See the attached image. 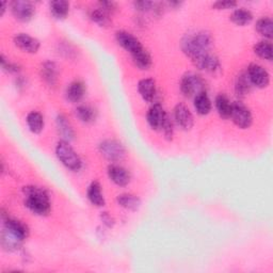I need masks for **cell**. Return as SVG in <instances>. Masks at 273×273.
Listing matches in <instances>:
<instances>
[{
    "label": "cell",
    "instance_id": "1",
    "mask_svg": "<svg viewBox=\"0 0 273 273\" xmlns=\"http://www.w3.org/2000/svg\"><path fill=\"white\" fill-rule=\"evenodd\" d=\"M212 39L209 32L197 31L192 34H187L182 43L184 53L191 59H194L205 53H209Z\"/></svg>",
    "mask_w": 273,
    "mask_h": 273
},
{
    "label": "cell",
    "instance_id": "2",
    "mask_svg": "<svg viewBox=\"0 0 273 273\" xmlns=\"http://www.w3.org/2000/svg\"><path fill=\"white\" fill-rule=\"evenodd\" d=\"M23 192L26 194V206L35 215L47 216L51 212L49 195L43 188L29 186L25 187Z\"/></svg>",
    "mask_w": 273,
    "mask_h": 273
},
{
    "label": "cell",
    "instance_id": "3",
    "mask_svg": "<svg viewBox=\"0 0 273 273\" xmlns=\"http://www.w3.org/2000/svg\"><path fill=\"white\" fill-rule=\"evenodd\" d=\"M57 157L59 158L65 167L72 171H79L81 168V160L77 153L69 145L67 141L61 140L58 142L56 147Z\"/></svg>",
    "mask_w": 273,
    "mask_h": 273
},
{
    "label": "cell",
    "instance_id": "4",
    "mask_svg": "<svg viewBox=\"0 0 273 273\" xmlns=\"http://www.w3.org/2000/svg\"><path fill=\"white\" fill-rule=\"evenodd\" d=\"M181 91L186 97H192L205 92V82L194 73L186 74L181 81Z\"/></svg>",
    "mask_w": 273,
    "mask_h": 273
},
{
    "label": "cell",
    "instance_id": "5",
    "mask_svg": "<svg viewBox=\"0 0 273 273\" xmlns=\"http://www.w3.org/2000/svg\"><path fill=\"white\" fill-rule=\"evenodd\" d=\"M102 155L111 162L121 161L125 157V147L115 140H105L100 144Z\"/></svg>",
    "mask_w": 273,
    "mask_h": 273
},
{
    "label": "cell",
    "instance_id": "6",
    "mask_svg": "<svg viewBox=\"0 0 273 273\" xmlns=\"http://www.w3.org/2000/svg\"><path fill=\"white\" fill-rule=\"evenodd\" d=\"M231 118L235 123V125L242 129L249 128L253 122V117L250 109L240 102H235L234 104H232Z\"/></svg>",
    "mask_w": 273,
    "mask_h": 273
},
{
    "label": "cell",
    "instance_id": "7",
    "mask_svg": "<svg viewBox=\"0 0 273 273\" xmlns=\"http://www.w3.org/2000/svg\"><path fill=\"white\" fill-rule=\"evenodd\" d=\"M192 62L198 69L205 70L209 74H217L221 70L219 59L215 55L210 54V52L192 59Z\"/></svg>",
    "mask_w": 273,
    "mask_h": 273
},
{
    "label": "cell",
    "instance_id": "8",
    "mask_svg": "<svg viewBox=\"0 0 273 273\" xmlns=\"http://www.w3.org/2000/svg\"><path fill=\"white\" fill-rule=\"evenodd\" d=\"M246 75L252 86L257 88H266L270 82V75L267 70L258 64H251L247 67Z\"/></svg>",
    "mask_w": 273,
    "mask_h": 273
},
{
    "label": "cell",
    "instance_id": "9",
    "mask_svg": "<svg viewBox=\"0 0 273 273\" xmlns=\"http://www.w3.org/2000/svg\"><path fill=\"white\" fill-rule=\"evenodd\" d=\"M11 11L13 16L20 21H29L32 19L35 10L30 2L25 0H16L11 3Z\"/></svg>",
    "mask_w": 273,
    "mask_h": 273
},
{
    "label": "cell",
    "instance_id": "10",
    "mask_svg": "<svg viewBox=\"0 0 273 273\" xmlns=\"http://www.w3.org/2000/svg\"><path fill=\"white\" fill-rule=\"evenodd\" d=\"M3 221H4V230L8 231L12 235H14L21 241L25 240L28 237L29 230L26 224H23L22 222L16 219H12L9 217L6 218L5 216H3Z\"/></svg>",
    "mask_w": 273,
    "mask_h": 273
},
{
    "label": "cell",
    "instance_id": "11",
    "mask_svg": "<svg viewBox=\"0 0 273 273\" xmlns=\"http://www.w3.org/2000/svg\"><path fill=\"white\" fill-rule=\"evenodd\" d=\"M168 114L160 104L153 105L147 112V123L155 130H161Z\"/></svg>",
    "mask_w": 273,
    "mask_h": 273
},
{
    "label": "cell",
    "instance_id": "12",
    "mask_svg": "<svg viewBox=\"0 0 273 273\" xmlns=\"http://www.w3.org/2000/svg\"><path fill=\"white\" fill-rule=\"evenodd\" d=\"M115 39L116 42L120 44L124 49H126L132 55L140 51L141 48H143V46L141 45L140 41L136 37H134L132 33L127 31H117L115 33Z\"/></svg>",
    "mask_w": 273,
    "mask_h": 273
},
{
    "label": "cell",
    "instance_id": "13",
    "mask_svg": "<svg viewBox=\"0 0 273 273\" xmlns=\"http://www.w3.org/2000/svg\"><path fill=\"white\" fill-rule=\"evenodd\" d=\"M174 118L177 125L185 130L191 129L193 126V115L188 107L184 104H179L175 107Z\"/></svg>",
    "mask_w": 273,
    "mask_h": 273
},
{
    "label": "cell",
    "instance_id": "14",
    "mask_svg": "<svg viewBox=\"0 0 273 273\" xmlns=\"http://www.w3.org/2000/svg\"><path fill=\"white\" fill-rule=\"evenodd\" d=\"M14 43L19 49L30 54L38 53L40 48V42L26 33L17 34L14 38Z\"/></svg>",
    "mask_w": 273,
    "mask_h": 273
},
{
    "label": "cell",
    "instance_id": "15",
    "mask_svg": "<svg viewBox=\"0 0 273 273\" xmlns=\"http://www.w3.org/2000/svg\"><path fill=\"white\" fill-rule=\"evenodd\" d=\"M108 176L109 179L117 186L124 187L127 186L130 182V174L121 165L111 164L108 168Z\"/></svg>",
    "mask_w": 273,
    "mask_h": 273
},
{
    "label": "cell",
    "instance_id": "16",
    "mask_svg": "<svg viewBox=\"0 0 273 273\" xmlns=\"http://www.w3.org/2000/svg\"><path fill=\"white\" fill-rule=\"evenodd\" d=\"M139 93L144 101L152 103L156 96V82L152 78H144L138 84Z\"/></svg>",
    "mask_w": 273,
    "mask_h": 273
},
{
    "label": "cell",
    "instance_id": "17",
    "mask_svg": "<svg viewBox=\"0 0 273 273\" xmlns=\"http://www.w3.org/2000/svg\"><path fill=\"white\" fill-rule=\"evenodd\" d=\"M85 93H86V86L84 82L76 80L73 81L72 84L67 87L66 96L67 100L72 103H78L85 96Z\"/></svg>",
    "mask_w": 273,
    "mask_h": 273
},
{
    "label": "cell",
    "instance_id": "18",
    "mask_svg": "<svg viewBox=\"0 0 273 273\" xmlns=\"http://www.w3.org/2000/svg\"><path fill=\"white\" fill-rule=\"evenodd\" d=\"M58 74H59L58 66L56 65L55 62L48 61V62H45L42 65L41 76L46 84H48L49 86H54L56 84L58 80Z\"/></svg>",
    "mask_w": 273,
    "mask_h": 273
},
{
    "label": "cell",
    "instance_id": "19",
    "mask_svg": "<svg viewBox=\"0 0 273 273\" xmlns=\"http://www.w3.org/2000/svg\"><path fill=\"white\" fill-rule=\"evenodd\" d=\"M57 126H58V132L61 135L64 141H70L74 139V130L72 125L69 124L67 118L63 114H59L57 117Z\"/></svg>",
    "mask_w": 273,
    "mask_h": 273
},
{
    "label": "cell",
    "instance_id": "20",
    "mask_svg": "<svg viewBox=\"0 0 273 273\" xmlns=\"http://www.w3.org/2000/svg\"><path fill=\"white\" fill-rule=\"evenodd\" d=\"M88 198L91 203L97 207L105 205V198L102 193V187L98 182H93L88 188Z\"/></svg>",
    "mask_w": 273,
    "mask_h": 273
},
{
    "label": "cell",
    "instance_id": "21",
    "mask_svg": "<svg viewBox=\"0 0 273 273\" xmlns=\"http://www.w3.org/2000/svg\"><path fill=\"white\" fill-rule=\"evenodd\" d=\"M51 12L55 18L64 19L69 12V4L65 0H55L51 3Z\"/></svg>",
    "mask_w": 273,
    "mask_h": 273
},
{
    "label": "cell",
    "instance_id": "22",
    "mask_svg": "<svg viewBox=\"0 0 273 273\" xmlns=\"http://www.w3.org/2000/svg\"><path fill=\"white\" fill-rule=\"evenodd\" d=\"M194 107L196 112L201 115H206L211 110V102L207 96L206 92L201 93L194 97Z\"/></svg>",
    "mask_w": 273,
    "mask_h": 273
},
{
    "label": "cell",
    "instance_id": "23",
    "mask_svg": "<svg viewBox=\"0 0 273 273\" xmlns=\"http://www.w3.org/2000/svg\"><path fill=\"white\" fill-rule=\"evenodd\" d=\"M116 201L118 205H121L122 207L129 209V210H137L141 205V200L137 195L129 194V193H124V194L118 195Z\"/></svg>",
    "mask_w": 273,
    "mask_h": 273
},
{
    "label": "cell",
    "instance_id": "24",
    "mask_svg": "<svg viewBox=\"0 0 273 273\" xmlns=\"http://www.w3.org/2000/svg\"><path fill=\"white\" fill-rule=\"evenodd\" d=\"M216 108L223 118H230L232 112V103L224 94H219L216 98Z\"/></svg>",
    "mask_w": 273,
    "mask_h": 273
},
{
    "label": "cell",
    "instance_id": "25",
    "mask_svg": "<svg viewBox=\"0 0 273 273\" xmlns=\"http://www.w3.org/2000/svg\"><path fill=\"white\" fill-rule=\"evenodd\" d=\"M27 124L33 134H40L44 128V118L40 112L32 111L27 116Z\"/></svg>",
    "mask_w": 273,
    "mask_h": 273
},
{
    "label": "cell",
    "instance_id": "26",
    "mask_svg": "<svg viewBox=\"0 0 273 273\" xmlns=\"http://www.w3.org/2000/svg\"><path fill=\"white\" fill-rule=\"evenodd\" d=\"M252 19H253V15L251 12L243 8L235 10L231 15V20L238 26H244L246 25V23H250Z\"/></svg>",
    "mask_w": 273,
    "mask_h": 273
},
{
    "label": "cell",
    "instance_id": "27",
    "mask_svg": "<svg viewBox=\"0 0 273 273\" xmlns=\"http://www.w3.org/2000/svg\"><path fill=\"white\" fill-rule=\"evenodd\" d=\"M256 31L265 37L266 39L271 40L273 37V22L270 17H262L256 22Z\"/></svg>",
    "mask_w": 273,
    "mask_h": 273
},
{
    "label": "cell",
    "instance_id": "28",
    "mask_svg": "<svg viewBox=\"0 0 273 273\" xmlns=\"http://www.w3.org/2000/svg\"><path fill=\"white\" fill-rule=\"evenodd\" d=\"M251 88H252V84L250 79H249L246 73H241L238 77H237L235 90L238 96H241V97L245 96V95L251 91Z\"/></svg>",
    "mask_w": 273,
    "mask_h": 273
},
{
    "label": "cell",
    "instance_id": "29",
    "mask_svg": "<svg viewBox=\"0 0 273 273\" xmlns=\"http://www.w3.org/2000/svg\"><path fill=\"white\" fill-rule=\"evenodd\" d=\"M133 56V60L135 64L140 68V69H148L152 65V58L150 54L144 49L141 48L140 51L136 52Z\"/></svg>",
    "mask_w": 273,
    "mask_h": 273
},
{
    "label": "cell",
    "instance_id": "30",
    "mask_svg": "<svg viewBox=\"0 0 273 273\" xmlns=\"http://www.w3.org/2000/svg\"><path fill=\"white\" fill-rule=\"evenodd\" d=\"M76 116L81 122L91 123L95 120V117H96V111H95L94 108H92L91 106L81 105L77 107Z\"/></svg>",
    "mask_w": 273,
    "mask_h": 273
},
{
    "label": "cell",
    "instance_id": "31",
    "mask_svg": "<svg viewBox=\"0 0 273 273\" xmlns=\"http://www.w3.org/2000/svg\"><path fill=\"white\" fill-rule=\"evenodd\" d=\"M254 53L265 59V60H272V44L269 41H260L254 46Z\"/></svg>",
    "mask_w": 273,
    "mask_h": 273
},
{
    "label": "cell",
    "instance_id": "32",
    "mask_svg": "<svg viewBox=\"0 0 273 273\" xmlns=\"http://www.w3.org/2000/svg\"><path fill=\"white\" fill-rule=\"evenodd\" d=\"M91 19L96 22L101 27H108L111 22V19L109 17V13L106 12L104 9L98 8L96 10L92 11L91 13Z\"/></svg>",
    "mask_w": 273,
    "mask_h": 273
},
{
    "label": "cell",
    "instance_id": "33",
    "mask_svg": "<svg viewBox=\"0 0 273 273\" xmlns=\"http://www.w3.org/2000/svg\"><path fill=\"white\" fill-rule=\"evenodd\" d=\"M161 132L163 133V135H164L165 138L169 139V140L172 139L173 133H174V129H173V123L170 120L169 116L167 117V120H165V122H164V124H163V126L161 128Z\"/></svg>",
    "mask_w": 273,
    "mask_h": 273
},
{
    "label": "cell",
    "instance_id": "34",
    "mask_svg": "<svg viewBox=\"0 0 273 273\" xmlns=\"http://www.w3.org/2000/svg\"><path fill=\"white\" fill-rule=\"evenodd\" d=\"M237 6L236 2L233 0H223V2H217L212 5V8H215L217 10H225V9H232Z\"/></svg>",
    "mask_w": 273,
    "mask_h": 273
},
{
    "label": "cell",
    "instance_id": "35",
    "mask_svg": "<svg viewBox=\"0 0 273 273\" xmlns=\"http://www.w3.org/2000/svg\"><path fill=\"white\" fill-rule=\"evenodd\" d=\"M135 7L137 10L142 11V12H147L153 9V7H155V4L152 2H136Z\"/></svg>",
    "mask_w": 273,
    "mask_h": 273
},
{
    "label": "cell",
    "instance_id": "36",
    "mask_svg": "<svg viewBox=\"0 0 273 273\" xmlns=\"http://www.w3.org/2000/svg\"><path fill=\"white\" fill-rule=\"evenodd\" d=\"M101 218H102V221L104 222V224L106 225V227L112 228L114 225V220L108 212H103V215L101 216Z\"/></svg>",
    "mask_w": 273,
    "mask_h": 273
}]
</instances>
